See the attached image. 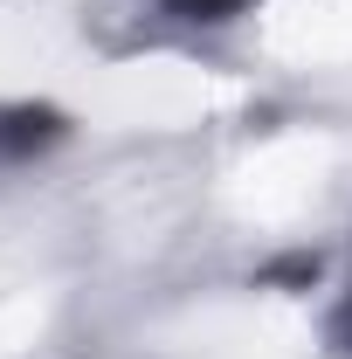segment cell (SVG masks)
I'll list each match as a JSON object with an SVG mask.
<instances>
[{
    "instance_id": "1",
    "label": "cell",
    "mask_w": 352,
    "mask_h": 359,
    "mask_svg": "<svg viewBox=\"0 0 352 359\" xmlns=\"http://www.w3.org/2000/svg\"><path fill=\"white\" fill-rule=\"evenodd\" d=\"M62 138H69V118L55 104H7L0 111V152L7 159H35L48 145H62Z\"/></svg>"
},
{
    "instance_id": "2",
    "label": "cell",
    "mask_w": 352,
    "mask_h": 359,
    "mask_svg": "<svg viewBox=\"0 0 352 359\" xmlns=\"http://www.w3.org/2000/svg\"><path fill=\"white\" fill-rule=\"evenodd\" d=\"M180 21H228V14H242L249 0H166Z\"/></svg>"
},
{
    "instance_id": "3",
    "label": "cell",
    "mask_w": 352,
    "mask_h": 359,
    "mask_svg": "<svg viewBox=\"0 0 352 359\" xmlns=\"http://www.w3.org/2000/svg\"><path fill=\"white\" fill-rule=\"evenodd\" d=\"M311 276H318V256H290V263H276L263 276V283H311Z\"/></svg>"
},
{
    "instance_id": "4",
    "label": "cell",
    "mask_w": 352,
    "mask_h": 359,
    "mask_svg": "<svg viewBox=\"0 0 352 359\" xmlns=\"http://www.w3.org/2000/svg\"><path fill=\"white\" fill-rule=\"evenodd\" d=\"M332 339H339V353H352V283H346V304L332 318Z\"/></svg>"
}]
</instances>
